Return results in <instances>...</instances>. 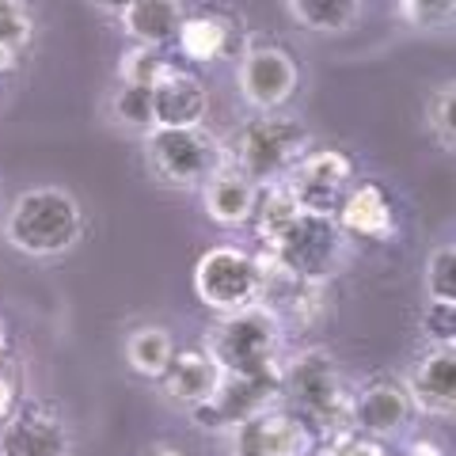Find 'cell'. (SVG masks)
I'll use <instances>...</instances> for the list:
<instances>
[{
	"label": "cell",
	"instance_id": "cell-1",
	"mask_svg": "<svg viewBox=\"0 0 456 456\" xmlns=\"http://www.w3.org/2000/svg\"><path fill=\"white\" fill-rule=\"evenodd\" d=\"M84 236V213L61 187H31L16 194L4 217V240L27 259H61Z\"/></svg>",
	"mask_w": 456,
	"mask_h": 456
},
{
	"label": "cell",
	"instance_id": "cell-2",
	"mask_svg": "<svg viewBox=\"0 0 456 456\" xmlns=\"http://www.w3.org/2000/svg\"><path fill=\"white\" fill-rule=\"evenodd\" d=\"M281 399L312 430H327V434L350 430L354 392L342 384L338 365L323 346H308L281 358Z\"/></svg>",
	"mask_w": 456,
	"mask_h": 456
},
{
	"label": "cell",
	"instance_id": "cell-3",
	"mask_svg": "<svg viewBox=\"0 0 456 456\" xmlns=\"http://www.w3.org/2000/svg\"><path fill=\"white\" fill-rule=\"evenodd\" d=\"M285 327L270 308L248 305L236 312H221V320L206 331L202 350L217 362L221 373H255V369L281 365Z\"/></svg>",
	"mask_w": 456,
	"mask_h": 456
},
{
	"label": "cell",
	"instance_id": "cell-4",
	"mask_svg": "<svg viewBox=\"0 0 456 456\" xmlns=\"http://www.w3.org/2000/svg\"><path fill=\"white\" fill-rule=\"evenodd\" d=\"M305 152H308V126L281 110H266L240 126L236 145H232V164L248 179L259 183V187H266V183H281L285 171Z\"/></svg>",
	"mask_w": 456,
	"mask_h": 456
},
{
	"label": "cell",
	"instance_id": "cell-5",
	"mask_svg": "<svg viewBox=\"0 0 456 456\" xmlns=\"http://www.w3.org/2000/svg\"><path fill=\"white\" fill-rule=\"evenodd\" d=\"M145 160L152 167V175L167 183V187H202L213 171L221 167L224 149L202 126H191V130L152 126L145 134Z\"/></svg>",
	"mask_w": 456,
	"mask_h": 456
},
{
	"label": "cell",
	"instance_id": "cell-6",
	"mask_svg": "<svg viewBox=\"0 0 456 456\" xmlns=\"http://www.w3.org/2000/svg\"><path fill=\"white\" fill-rule=\"evenodd\" d=\"M274 403H281V365L255 373H221L213 395L191 411V419L202 430H236L240 422L263 415Z\"/></svg>",
	"mask_w": 456,
	"mask_h": 456
},
{
	"label": "cell",
	"instance_id": "cell-7",
	"mask_svg": "<svg viewBox=\"0 0 456 456\" xmlns=\"http://www.w3.org/2000/svg\"><path fill=\"white\" fill-rule=\"evenodd\" d=\"M194 297L217 316L255 305V297H259V263H255V255L236 244H217L202 251V259L194 263Z\"/></svg>",
	"mask_w": 456,
	"mask_h": 456
},
{
	"label": "cell",
	"instance_id": "cell-8",
	"mask_svg": "<svg viewBox=\"0 0 456 456\" xmlns=\"http://www.w3.org/2000/svg\"><path fill=\"white\" fill-rule=\"evenodd\" d=\"M263 251H270L281 266H289L305 281H331L335 266L342 259V228L335 221V213L301 209V217L285 228L278 244Z\"/></svg>",
	"mask_w": 456,
	"mask_h": 456
},
{
	"label": "cell",
	"instance_id": "cell-9",
	"mask_svg": "<svg viewBox=\"0 0 456 456\" xmlns=\"http://www.w3.org/2000/svg\"><path fill=\"white\" fill-rule=\"evenodd\" d=\"M281 187L308 213H335L342 194L354 187V160L342 149H308L285 171Z\"/></svg>",
	"mask_w": 456,
	"mask_h": 456
},
{
	"label": "cell",
	"instance_id": "cell-10",
	"mask_svg": "<svg viewBox=\"0 0 456 456\" xmlns=\"http://www.w3.org/2000/svg\"><path fill=\"white\" fill-rule=\"evenodd\" d=\"M236 88L244 95V103L259 114L281 110L301 88V65L293 61V53L281 46H248L236 65Z\"/></svg>",
	"mask_w": 456,
	"mask_h": 456
},
{
	"label": "cell",
	"instance_id": "cell-11",
	"mask_svg": "<svg viewBox=\"0 0 456 456\" xmlns=\"http://www.w3.org/2000/svg\"><path fill=\"white\" fill-rule=\"evenodd\" d=\"M316 449V430L278 403L232 430V456H308Z\"/></svg>",
	"mask_w": 456,
	"mask_h": 456
},
{
	"label": "cell",
	"instance_id": "cell-12",
	"mask_svg": "<svg viewBox=\"0 0 456 456\" xmlns=\"http://www.w3.org/2000/svg\"><path fill=\"white\" fill-rule=\"evenodd\" d=\"M411 415H415L411 395L395 380H369L350 399V430L373 441L395 437L411 422Z\"/></svg>",
	"mask_w": 456,
	"mask_h": 456
},
{
	"label": "cell",
	"instance_id": "cell-13",
	"mask_svg": "<svg viewBox=\"0 0 456 456\" xmlns=\"http://www.w3.org/2000/svg\"><path fill=\"white\" fill-rule=\"evenodd\" d=\"M411 407L434 419H452L456 411V342H434L407 377Z\"/></svg>",
	"mask_w": 456,
	"mask_h": 456
},
{
	"label": "cell",
	"instance_id": "cell-14",
	"mask_svg": "<svg viewBox=\"0 0 456 456\" xmlns=\"http://www.w3.org/2000/svg\"><path fill=\"white\" fill-rule=\"evenodd\" d=\"M209 114V88L191 69L167 65L152 84V122L164 130H191Z\"/></svg>",
	"mask_w": 456,
	"mask_h": 456
},
{
	"label": "cell",
	"instance_id": "cell-15",
	"mask_svg": "<svg viewBox=\"0 0 456 456\" xmlns=\"http://www.w3.org/2000/svg\"><path fill=\"white\" fill-rule=\"evenodd\" d=\"M0 456H69V434L50 407L23 403L0 422Z\"/></svg>",
	"mask_w": 456,
	"mask_h": 456
},
{
	"label": "cell",
	"instance_id": "cell-16",
	"mask_svg": "<svg viewBox=\"0 0 456 456\" xmlns=\"http://www.w3.org/2000/svg\"><path fill=\"white\" fill-rule=\"evenodd\" d=\"M335 221L342 228V236L373 240V244L377 240H392L399 228L395 206L380 183H358V187H350L335 209Z\"/></svg>",
	"mask_w": 456,
	"mask_h": 456
},
{
	"label": "cell",
	"instance_id": "cell-17",
	"mask_svg": "<svg viewBox=\"0 0 456 456\" xmlns=\"http://www.w3.org/2000/svg\"><path fill=\"white\" fill-rule=\"evenodd\" d=\"M255 198H259V183L248 179L236 164H224L213 171V175L202 183V209L209 221L217 224H248Z\"/></svg>",
	"mask_w": 456,
	"mask_h": 456
},
{
	"label": "cell",
	"instance_id": "cell-18",
	"mask_svg": "<svg viewBox=\"0 0 456 456\" xmlns=\"http://www.w3.org/2000/svg\"><path fill=\"white\" fill-rule=\"evenodd\" d=\"M217 380H221L217 362H213L209 354L198 346V350H175L167 373L160 377V388H164L167 399H175V403L194 411V407H202L206 399L213 395Z\"/></svg>",
	"mask_w": 456,
	"mask_h": 456
},
{
	"label": "cell",
	"instance_id": "cell-19",
	"mask_svg": "<svg viewBox=\"0 0 456 456\" xmlns=\"http://www.w3.org/2000/svg\"><path fill=\"white\" fill-rule=\"evenodd\" d=\"M118 16L126 35L134 38V46L167 50L175 42L183 20H187V8H183V0H134Z\"/></svg>",
	"mask_w": 456,
	"mask_h": 456
},
{
	"label": "cell",
	"instance_id": "cell-20",
	"mask_svg": "<svg viewBox=\"0 0 456 456\" xmlns=\"http://www.w3.org/2000/svg\"><path fill=\"white\" fill-rule=\"evenodd\" d=\"M236 42V27L228 23L221 12H187L179 35H175V46L179 53L194 65H213L232 50Z\"/></svg>",
	"mask_w": 456,
	"mask_h": 456
},
{
	"label": "cell",
	"instance_id": "cell-21",
	"mask_svg": "<svg viewBox=\"0 0 456 456\" xmlns=\"http://www.w3.org/2000/svg\"><path fill=\"white\" fill-rule=\"evenodd\" d=\"M297 217H301V206L293 202V194L281 187V183H266L259 187V198H255V209H251V232L263 248H274L281 232L289 228Z\"/></svg>",
	"mask_w": 456,
	"mask_h": 456
},
{
	"label": "cell",
	"instance_id": "cell-22",
	"mask_svg": "<svg viewBox=\"0 0 456 456\" xmlns=\"http://www.w3.org/2000/svg\"><path fill=\"white\" fill-rule=\"evenodd\" d=\"M289 16L316 35H342L362 16V0H281Z\"/></svg>",
	"mask_w": 456,
	"mask_h": 456
},
{
	"label": "cell",
	"instance_id": "cell-23",
	"mask_svg": "<svg viewBox=\"0 0 456 456\" xmlns=\"http://www.w3.org/2000/svg\"><path fill=\"white\" fill-rule=\"evenodd\" d=\"M171 358H175V338H171L164 327H137V331L126 338V362L145 380H160L167 373Z\"/></svg>",
	"mask_w": 456,
	"mask_h": 456
},
{
	"label": "cell",
	"instance_id": "cell-24",
	"mask_svg": "<svg viewBox=\"0 0 456 456\" xmlns=\"http://www.w3.org/2000/svg\"><path fill=\"white\" fill-rule=\"evenodd\" d=\"M31 42V8L27 0H0V73L20 61Z\"/></svg>",
	"mask_w": 456,
	"mask_h": 456
},
{
	"label": "cell",
	"instance_id": "cell-25",
	"mask_svg": "<svg viewBox=\"0 0 456 456\" xmlns=\"http://www.w3.org/2000/svg\"><path fill=\"white\" fill-rule=\"evenodd\" d=\"M110 110L114 118L122 126H130V130H152V88L145 84H118V92L110 99Z\"/></svg>",
	"mask_w": 456,
	"mask_h": 456
},
{
	"label": "cell",
	"instance_id": "cell-26",
	"mask_svg": "<svg viewBox=\"0 0 456 456\" xmlns=\"http://www.w3.org/2000/svg\"><path fill=\"white\" fill-rule=\"evenodd\" d=\"M426 293H430V301L456 305V248L452 244L434 248V255L426 259Z\"/></svg>",
	"mask_w": 456,
	"mask_h": 456
},
{
	"label": "cell",
	"instance_id": "cell-27",
	"mask_svg": "<svg viewBox=\"0 0 456 456\" xmlns=\"http://www.w3.org/2000/svg\"><path fill=\"white\" fill-rule=\"evenodd\" d=\"M171 61L164 50H152V46H130L122 53L118 61V80L122 84H145V88H152L156 77L164 73Z\"/></svg>",
	"mask_w": 456,
	"mask_h": 456
},
{
	"label": "cell",
	"instance_id": "cell-28",
	"mask_svg": "<svg viewBox=\"0 0 456 456\" xmlns=\"http://www.w3.org/2000/svg\"><path fill=\"white\" fill-rule=\"evenodd\" d=\"M452 103H456V84L452 80H445L441 88H434L430 103H426V126H430V134H434L437 145H445V149H452V134H456Z\"/></svg>",
	"mask_w": 456,
	"mask_h": 456
},
{
	"label": "cell",
	"instance_id": "cell-29",
	"mask_svg": "<svg viewBox=\"0 0 456 456\" xmlns=\"http://www.w3.org/2000/svg\"><path fill=\"white\" fill-rule=\"evenodd\" d=\"M399 12L419 31H441V27L452 23L456 0H399Z\"/></svg>",
	"mask_w": 456,
	"mask_h": 456
},
{
	"label": "cell",
	"instance_id": "cell-30",
	"mask_svg": "<svg viewBox=\"0 0 456 456\" xmlns=\"http://www.w3.org/2000/svg\"><path fill=\"white\" fill-rule=\"evenodd\" d=\"M323 456H388V449H384L380 441L365 437V434L342 430V434H331V441H327Z\"/></svg>",
	"mask_w": 456,
	"mask_h": 456
},
{
	"label": "cell",
	"instance_id": "cell-31",
	"mask_svg": "<svg viewBox=\"0 0 456 456\" xmlns=\"http://www.w3.org/2000/svg\"><path fill=\"white\" fill-rule=\"evenodd\" d=\"M426 335L434 342H456V305L430 301V308H426Z\"/></svg>",
	"mask_w": 456,
	"mask_h": 456
},
{
	"label": "cell",
	"instance_id": "cell-32",
	"mask_svg": "<svg viewBox=\"0 0 456 456\" xmlns=\"http://www.w3.org/2000/svg\"><path fill=\"white\" fill-rule=\"evenodd\" d=\"M16 399H20V392H16V380H12L8 373H0V422H4L12 411H16Z\"/></svg>",
	"mask_w": 456,
	"mask_h": 456
},
{
	"label": "cell",
	"instance_id": "cell-33",
	"mask_svg": "<svg viewBox=\"0 0 456 456\" xmlns=\"http://www.w3.org/2000/svg\"><path fill=\"white\" fill-rule=\"evenodd\" d=\"M92 4H99V8H107V12H122L126 4H134V0H92Z\"/></svg>",
	"mask_w": 456,
	"mask_h": 456
},
{
	"label": "cell",
	"instance_id": "cell-34",
	"mask_svg": "<svg viewBox=\"0 0 456 456\" xmlns=\"http://www.w3.org/2000/svg\"><path fill=\"white\" fill-rule=\"evenodd\" d=\"M152 456H183V452H179V449H156Z\"/></svg>",
	"mask_w": 456,
	"mask_h": 456
},
{
	"label": "cell",
	"instance_id": "cell-35",
	"mask_svg": "<svg viewBox=\"0 0 456 456\" xmlns=\"http://www.w3.org/2000/svg\"><path fill=\"white\" fill-rule=\"evenodd\" d=\"M4 342H8V331H4V316H0V350H4Z\"/></svg>",
	"mask_w": 456,
	"mask_h": 456
},
{
	"label": "cell",
	"instance_id": "cell-36",
	"mask_svg": "<svg viewBox=\"0 0 456 456\" xmlns=\"http://www.w3.org/2000/svg\"><path fill=\"white\" fill-rule=\"evenodd\" d=\"M308 456H312V452H308Z\"/></svg>",
	"mask_w": 456,
	"mask_h": 456
}]
</instances>
